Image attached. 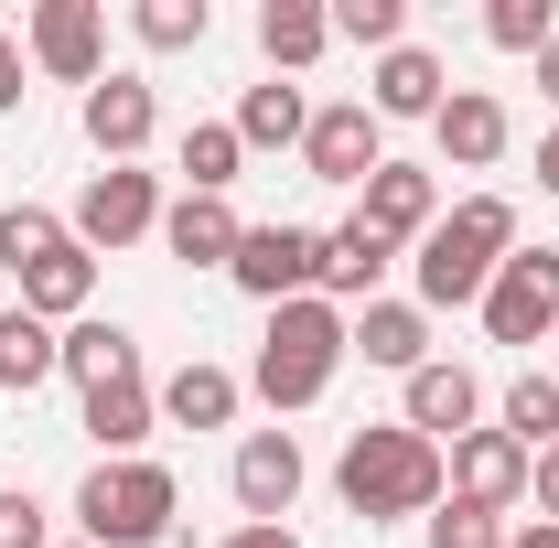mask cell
<instances>
[{
    "label": "cell",
    "mask_w": 559,
    "mask_h": 548,
    "mask_svg": "<svg viewBox=\"0 0 559 548\" xmlns=\"http://www.w3.org/2000/svg\"><path fill=\"white\" fill-rule=\"evenodd\" d=\"M485 44H495V55H549V44H559V11H549V0H495V11H485Z\"/></svg>",
    "instance_id": "cell-31"
},
{
    "label": "cell",
    "mask_w": 559,
    "mask_h": 548,
    "mask_svg": "<svg viewBox=\"0 0 559 548\" xmlns=\"http://www.w3.org/2000/svg\"><path fill=\"white\" fill-rule=\"evenodd\" d=\"M215 548H301V538H290V527H226Z\"/></svg>",
    "instance_id": "cell-37"
},
{
    "label": "cell",
    "mask_w": 559,
    "mask_h": 548,
    "mask_svg": "<svg viewBox=\"0 0 559 548\" xmlns=\"http://www.w3.org/2000/svg\"><path fill=\"white\" fill-rule=\"evenodd\" d=\"M527 495H538V516H549V527H559V441H549V452H538V463H527Z\"/></svg>",
    "instance_id": "cell-35"
},
{
    "label": "cell",
    "mask_w": 559,
    "mask_h": 548,
    "mask_svg": "<svg viewBox=\"0 0 559 548\" xmlns=\"http://www.w3.org/2000/svg\"><path fill=\"white\" fill-rule=\"evenodd\" d=\"M237 162H248L237 119H194V130H183V194H226V183H237Z\"/></svg>",
    "instance_id": "cell-28"
},
{
    "label": "cell",
    "mask_w": 559,
    "mask_h": 548,
    "mask_svg": "<svg viewBox=\"0 0 559 548\" xmlns=\"http://www.w3.org/2000/svg\"><path fill=\"white\" fill-rule=\"evenodd\" d=\"M86 301H97V259L86 248H55V259H33L22 270V312H44V323H86Z\"/></svg>",
    "instance_id": "cell-22"
},
{
    "label": "cell",
    "mask_w": 559,
    "mask_h": 548,
    "mask_svg": "<svg viewBox=\"0 0 559 548\" xmlns=\"http://www.w3.org/2000/svg\"><path fill=\"white\" fill-rule=\"evenodd\" d=\"M334 44H377V55H399V44H409V0H334Z\"/></svg>",
    "instance_id": "cell-32"
},
{
    "label": "cell",
    "mask_w": 559,
    "mask_h": 548,
    "mask_svg": "<svg viewBox=\"0 0 559 548\" xmlns=\"http://www.w3.org/2000/svg\"><path fill=\"white\" fill-rule=\"evenodd\" d=\"M22 97H33V86H22V44L0 33V108H22Z\"/></svg>",
    "instance_id": "cell-36"
},
{
    "label": "cell",
    "mask_w": 559,
    "mask_h": 548,
    "mask_svg": "<svg viewBox=\"0 0 559 548\" xmlns=\"http://www.w3.org/2000/svg\"><path fill=\"white\" fill-rule=\"evenodd\" d=\"M44 377H66V334H55L44 312H22V301H11V312H0V388H11V398H33Z\"/></svg>",
    "instance_id": "cell-23"
},
{
    "label": "cell",
    "mask_w": 559,
    "mask_h": 548,
    "mask_svg": "<svg viewBox=\"0 0 559 548\" xmlns=\"http://www.w3.org/2000/svg\"><path fill=\"white\" fill-rule=\"evenodd\" d=\"M474 419H485V377H474V366H452V355H430V366L409 377V409H399V430H419V441H441V452H452Z\"/></svg>",
    "instance_id": "cell-10"
},
{
    "label": "cell",
    "mask_w": 559,
    "mask_h": 548,
    "mask_svg": "<svg viewBox=\"0 0 559 548\" xmlns=\"http://www.w3.org/2000/svg\"><path fill=\"white\" fill-rule=\"evenodd\" d=\"M151 398H162V419H173V430H226L248 388H237L226 366H205V355H194V366H173V377H162Z\"/></svg>",
    "instance_id": "cell-21"
},
{
    "label": "cell",
    "mask_w": 559,
    "mask_h": 548,
    "mask_svg": "<svg viewBox=\"0 0 559 548\" xmlns=\"http://www.w3.org/2000/svg\"><path fill=\"white\" fill-rule=\"evenodd\" d=\"M66 237L86 248V259H119V248H140V237H162V183H151L140 162H108V172L75 194Z\"/></svg>",
    "instance_id": "cell-5"
},
{
    "label": "cell",
    "mask_w": 559,
    "mask_h": 548,
    "mask_svg": "<svg viewBox=\"0 0 559 548\" xmlns=\"http://www.w3.org/2000/svg\"><path fill=\"white\" fill-rule=\"evenodd\" d=\"M237 237H248V226H237L226 194H173V205H162V248H173L183 270H226V259H237Z\"/></svg>",
    "instance_id": "cell-17"
},
{
    "label": "cell",
    "mask_w": 559,
    "mask_h": 548,
    "mask_svg": "<svg viewBox=\"0 0 559 548\" xmlns=\"http://www.w3.org/2000/svg\"><path fill=\"white\" fill-rule=\"evenodd\" d=\"M334 495H345L366 527H388V516H430L441 495H452V463H441V441H419L399 419H366L345 441V463H334Z\"/></svg>",
    "instance_id": "cell-1"
},
{
    "label": "cell",
    "mask_w": 559,
    "mask_h": 548,
    "mask_svg": "<svg viewBox=\"0 0 559 548\" xmlns=\"http://www.w3.org/2000/svg\"><path fill=\"white\" fill-rule=\"evenodd\" d=\"M323 44H334V11L323 0H259V55H270V75L323 65Z\"/></svg>",
    "instance_id": "cell-20"
},
{
    "label": "cell",
    "mask_w": 559,
    "mask_h": 548,
    "mask_svg": "<svg viewBox=\"0 0 559 548\" xmlns=\"http://www.w3.org/2000/svg\"><path fill=\"white\" fill-rule=\"evenodd\" d=\"M430 140H441V162H463V172L506 162V97H485V86H452V97H441V119H430Z\"/></svg>",
    "instance_id": "cell-19"
},
{
    "label": "cell",
    "mask_w": 559,
    "mask_h": 548,
    "mask_svg": "<svg viewBox=\"0 0 559 548\" xmlns=\"http://www.w3.org/2000/svg\"><path fill=\"white\" fill-rule=\"evenodd\" d=\"M538 86H549V108H559V44H549V55H538Z\"/></svg>",
    "instance_id": "cell-40"
},
{
    "label": "cell",
    "mask_w": 559,
    "mask_h": 548,
    "mask_svg": "<svg viewBox=\"0 0 559 548\" xmlns=\"http://www.w3.org/2000/svg\"><path fill=\"white\" fill-rule=\"evenodd\" d=\"M0 548H55V538H44V505H33V484H0Z\"/></svg>",
    "instance_id": "cell-34"
},
{
    "label": "cell",
    "mask_w": 559,
    "mask_h": 548,
    "mask_svg": "<svg viewBox=\"0 0 559 548\" xmlns=\"http://www.w3.org/2000/svg\"><path fill=\"white\" fill-rule=\"evenodd\" d=\"M538 194H559V130L538 140Z\"/></svg>",
    "instance_id": "cell-39"
},
{
    "label": "cell",
    "mask_w": 559,
    "mask_h": 548,
    "mask_svg": "<svg viewBox=\"0 0 559 548\" xmlns=\"http://www.w3.org/2000/svg\"><path fill=\"white\" fill-rule=\"evenodd\" d=\"M312 270H323V237H312V226H290V215H280V226H248V237H237V259H226V279H237V290H248V301H312Z\"/></svg>",
    "instance_id": "cell-7"
},
{
    "label": "cell",
    "mask_w": 559,
    "mask_h": 548,
    "mask_svg": "<svg viewBox=\"0 0 559 548\" xmlns=\"http://www.w3.org/2000/svg\"><path fill=\"white\" fill-rule=\"evenodd\" d=\"M506 259H516V205H506V194H463L409 259L419 270V312H474Z\"/></svg>",
    "instance_id": "cell-2"
},
{
    "label": "cell",
    "mask_w": 559,
    "mask_h": 548,
    "mask_svg": "<svg viewBox=\"0 0 559 548\" xmlns=\"http://www.w3.org/2000/svg\"><path fill=\"white\" fill-rule=\"evenodd\" d=\"M430 548H506V516L463 505V495H441V505H430Z\"/></svg>",
    "instance_id": "cell-33"
},
{
    "label": "cell",
    "mask_w": 559,
    "mask_h": 548,
    "mask_svg": "<svg viewBox=\"0 0 559 548\" xmlns=\"http://www.w3.org/2000/svg\"><path fill=\"white\" fill-rule=\"evenodd\" d=\"M549 377H559V366H549Z\"/></svg>",
    "instance_id": "cell-41"
},
{
    "label": "cell",
    "mask_w": 559,
    "mask_h": 548,
    "mask_svg": "<svg viewBox=\"0 0 559 548\" xmlns=\"http://www.w3.org/2000/svg\"><path fill=\"white\" fill-rule=\"evenodd\" d=\"M441 97H452V75H441V55H419V44L377 55V75H366V108L377 119H441Z\"/></svg>",
    "instance_id": "cell-18"
},
{
    "label": "cell",
    "mask_w": 559,
    "mask_h": 548,
    "mask_svg": "<svg viewBox=\"0 0 559 548\" xmlns=\"http://www.w3.org/2000/svg\"><path fill=\"white\" fill-rule=\"evenodd\" d=\"M66 377L86 388V398H97V388H130V377H140L130 323H97V312H86V323H66Z\"/></svg>",
    "instance_id": "cell-24"
},
{
    "label": "cell",
    "mask_w": 559,
    "mask_h": 548,
    "mask_svg": "<svg viewBox=\"0 0 559 548\" xmlns=\"http://www.w3.org/2000/svg\"><path fill=\"white\" fill-rule=\"evenodd\" d=\"M506 548H559V527H549V516H516V527H506Z\"/></svg>",
    "instance_id": "cell-38"
},
{
    "label": "cell",
    "mask_w": 559,
    "mask_h": 548,
    "mask_svg": "<svg viewBox=\"0 0 559 548\" xmlns=\"http://www.w3.org/2000/svg\"><path fill=\"white\" fill-rule=\"evenodd\" d=\"M75 548H86V538H75Z\"/></svg>",
    "instance_id": "cell-42"
},
{
    "label": "cell",
    "mask_w": 559,
    "mask_h": 548,
    "mask_svg": "<svg viewBox=\"0 0 559 548\" xmlns=\"http://www.w3.org/2000/svg\"><path fill=\"white\" fill-rule=\"evenodd\" d=\"M388 119H377V108H366V97H345V108H312V130H301V172H312V183H355V194H366V172H377V162H388Z\"/></svg>",
    "instance_id": "cell-8"
},
{
    "label": "cell",
    "mask_w": 559,
    "mask_h": 548,
    "mask_svg": "<svg viewBox=\"0 0 559 548\" xmlns=\"http://www.w3.org/2000/svg\"><path fill=\"white\" fill-rule=\"evenodd\" d=\"M301 130H312V108H301V86H248V97H237V140H248V151H301Z\"/></svg>",
    "instance_id": "cell-26"
},
{
    "label": "cell",
    "mask_w": 559,
    "mask_h": 548,
    "mask_svg": "<svg viewBox=\"0 0 559 548\" xmlns=\"http://www.w3.org/2000/svg\"><path fill=\"white\" fill-rule=\"evenodd\" d=\"M22 44H33V65H44V75L97 86V75H108V11H97V0H44Z\"/></svg>",
    "instance_id": "cell-9"
},
{
    "label": "cell",
    "mask_w": 559,
    "mask_h": 548,
    "mask_svg": "<svg viewBox=\"0 0 559 548\" xmlns=\"http://www.w3.org/2000/svg\"><path fill=\"white\" fill-rule=\"evenodd\" d=\"M355 215H366L388 248H419V237L441 226V183H430L419 162H377V172H366V194H355Z\"/></svg>",
    "instance_id": "cell-11"
},
{
    "label": "cell",
    "mask_w": 559,
    "mask_h": 548,
    "mask_svg": "<svg viewBox=\"0 0 559 548\" xmlns=\"http://www.w3.org/2000/svg\"><path fill=\"white\" fill-rule=\"evenodd\" d=\"M237 505H248V527H280V516H290V505H301V441H290V430H248V441H237Z\"/></svg>",
    "instance_id": "cell-12"
},
{
    "label": "cell",
    "mask_w": 559,
    "mask_h": 548,
    "mask_svg": "<svg viewBox=\"0 0 559 548\" xmlns=\"http://www.w3.org/2000/svg\"><path fill=\"white\" fill-rule=\"evenodd\" d=\"M173 474L162 463H97V474L75 484V527H86V548H162L173 538Z\"/></svg>",
    "instance_id": "cell-4"
},
{
    "label": "cell",
    "mask_w": 559,
    "mask_h": 548,
    "mask_svg": "<svg viewBox=\"0 0 559 548\" xmlns=\"http://www.w3.org/2000/svg\"><path fill=\"white\" fill-rule=\"evenodd\" d=\"M151 430H162V398H151V388H97V398H86V441H97V452H108V463H140V441H151Z\"/></svg>",
    "instance_id": "cell-25"
},
{
    "label": "cell",
    "mask_w": 559,
    "mask_h": 548,
    "mask_svg": "<svg viewBox=\"0 0 559 548\" xmlns=\"http://www.w3.org/2000/svg\"><path fill=\"white\" fill-rule=\"evenodd\" d=\"M399 270V248H388V237H377V226H366V215H345V226H323V270H312V290H323V301H334V312H366V301H377V279Z\"/></svg>",
    "instance_id": "cell-14"
},
{
    "label": "cell",
    "mask_w": 559,
    "mask_h": 548,
    "mask_svg": "<svg viewBox=\"0 0 559 548\" xmlns=\"http://www.w3.org/2000/svg\"><path fill=\"white\" fill-rule=\"evenodd\" d=\"M130 33L151 44V55H194V44L215 33V11H205V0H140V11H130Z\"/></svg>",
    "instance_id": "cell-29"
},
{
    "label": "cell",
    "mask_w": 559,
    "mask_h": 548,
    "mask_svg": "<svg viewBox=\"0 0 559 548\" xmlns=\"http://www.w3.org/2000/svg\"><path fill=\"white\" fill-rule=\"evenodd\" d=\"M66 248V215H44V205H0V270L22 279L33 259H55Z\"/></svg>",
    "instance_id": "cell-30"
},
{
    "label": "cell",
    "mask_w": 559,
    "mask_h": 548,
    "mask_svg": "<svg viewBox=\"0 0 559 548\" xmlns=\"http://www.w3.org/2000/svg\"><path fill=\"white\" fill-rule=\"evenodd\" d=\"M345 355H355V344H345V312H334L323 290H312V301H280L270 334H259V366H248V388H259V398L290 419V409H312V398L334 388V366H345Z\"/></svg>",
    "instance_id": "cell-3"
},
{
    "label": "cell",
    "mask_w": 559,
    "mask_h": 548,
    "mask_svg": "<svg viewBox=\"0 0 559 548\" xmlns=\"http://www.w3.org/2000/svg\"><path fill=\"white\" fill-rule=\"evenodd\" d=\"M345 344L388 377H419L430 366V312L419 301H366V312H345Z\"/></svg>",
    "instance_id": "cell-16"
},
{
    "label": "cell",
    "mask_w": 559,
    "mask_h": 548,
    "mask_svg": "<svg viewBox=\"0 0 559 548\" xmlns=\"http://www.w3.org/2000/svg\"><path fill=\"white\" fill-rule=\"evenodd\" d=\"M495 430H506V441H516V452L538 463V452L559 441V377H538V366H527V377L506 388V409H495Z\"/></svg>",
    "instance_id": "cell-27"
},
{
    "label": "cell",
    "mask_w": 559,
    "mask_h": 548,
    "mask_svg": "<svg viewBox=\"0 0 559 548\" xmlns=\"http://www.w3.org/2000/svg\"><path fill=\"white\" fill-rule=\"evenodd\" d=\"M441 463H452V495H463V505H485V516H506V505L527 495V452H516L506 430H463Z\"/></svg>",
    "instance_id": "cell-15"
},
{
    "label": "cell",
    "mask_w": 559,
    "mask_h": 548,
    "mask_svg": "<svg viewBox=\"0 0 559 548\" xmlns=\"http://www.w3.org/2000/svg\"><path fill=\"white\" fill-rule=\"evenodd\" d=\"M151 130H162L151 75H97V86H86V140H97V162H140Z\"/></svg>",
    "instance_id": "cell-13"
},
{
    "label": "cell",
    "mask_w": 559,
    "mask_h": 548,
    "mask_svg": "<svg viewBox=\"0 0 559 548\" xmlns=\"http://www.w3.org/2000/svg\"><path fill=\"white\" fill-rule=\"evenodd\" d=\"M474 312L495 344H559V248H516Z\"/></svg>",
    "instance_id": "cell-6"
}]
</instances>
